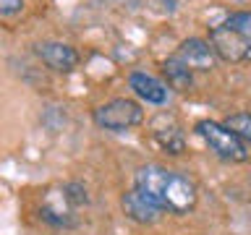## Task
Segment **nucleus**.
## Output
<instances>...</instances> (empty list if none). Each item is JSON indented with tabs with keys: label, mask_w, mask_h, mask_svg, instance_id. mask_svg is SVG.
<instances>
[{
	"label": "nucleus",
	"mask_w": 251,
	"mask_h": 235,
	"mask_svg": "<svg viewBox=\"0 0 251 235\" xmlns=\"http://www.w3.org/2000/svg\"><path fill=\"white\" fill-rule=\"evenodd\" d=\"M133 188L147 193L152 201H157L162 209L186 214L196 207V186L194 180L180 175L176 170H168L162 164H144L136 170Z\"/></svg>",
	"instance_id": "1"
},
{
	"label": "nucleus",
	"mask_w": 251,
	"mask_h": 235,
	"mask_svg": "<svg viewBox=\"0 0 251 235\" xmlns=\"http://www.w3.org/2000/svg\"><path fill=\"white\" fill-rule=\"evenodd\" d=\"M144 120V110L133 99H113L94 110V123L105 131H128Z\"/></svg>",
	"instance_id": "3"
},
{
	"label": "nucleus",
	"mask_w": 251,
	"mask_h": 235,
	"mask_svg": "<svg viewBox=\"0 0 251 235\" xmlns=\"http://www.w3.org/2000/svg\"><path fill=\"white\" fill-rule=\"evenodd\" d=\"M209 45L215 55L220 60H227V63H241V60H251V52L246 42L241 39V34L235 31L227 21L217 24V26H212L209 31Z\"/></svg>",
	"instance_id": "4"
},
{
	"label": "nucleus",
	"mask_w": 251,
	"mask_h": 235,
	"mask_svg": "<svg viewBox=\"0 0 251 235\" xmlns=\"http://www.w3.org/2000/svg\"><path fill=\"white\" fill-rule=\"evenodd\" d=\"M196 133L217 157H223L227 162H246L249 160V146L241 141L235 131H230L223 123L215 120H199L196 123Z\"/></svg>",
	"instance_id": "2"
},
{
	"label": "nucleus",
	"mask_w": 251,
	"mask_h": 235,
	"mask_svg": "<svg viewBox=\"0 0 251 235\" xmlns=\"http://www.w3.org/2000/svg\"><path fill=\"white\" fill-rule=\"evenodd\" d=\"M121 207H123V212L128 214L133 222H141V225H152V222H157L160 219V214H162V207L157 201H152L147 193H141L139 188H133V191H128L121 199Z\"/></svg>",
	"instance_id": "5"
},
{
	"label": "nucleus",
	"mask_w": 251,
	"mask_h": 235,
	"mask_svg": "<svg viewBox=\"0 0 251 235\" xmlns=\"http://www.w3.org/2000/svg\"><path fill=\"white\" fill-rule=\"evenodd\" d=\"M37 55L47 63V68L58 73H71L78 66V52L66 42H42L37 47Z\"/></svg>",
	"instance_id": "7"
},
{
	"label": "nucleus",
	"mask_w": 251,
	"mask_h": 235,
	"mask_svg": "<svg viewBox=\"0 0 251 235\" xmlns=\"http://www.w3.org/2000/svg\"><path fill=\"white\" fill-rule=\"evenodd\" d=\"M225 21L241 34V39L246 42L249 52H251V13H249V11H238V13H230Z\"/></svg>",
	"instance_id": "12"
},
{
	"label": "nucleus",
	"mask_w": 251,
	"mask_h": 235,
	"mask_svg": "<svg viewBox=\"0 0 251 235\" xmlns=\"http://www.w3.org/2000/svg\"><path fill=\"white\" fill-rule=\"evenodd\" d=\"M176 55H178V60L191 70H212L215 68V58H217L215 50H212V45L199 39V37L186 39V42L178 47Z\"/></svg>",
	"instance_id": "6"
},
{
	"label": "nucleus",
	"mask_w": 251,
	"mask_h": 235,
	"mask_svg": "<svg viewBox=\"0 0 251 235\" xmlns=\"http://www.w3.org/2000/svg\"><path fill=\"white\" fill-rule=\"evenodd\" d=\"M128 84H131V89L136 92V97H141L144 102H149V105H165V102H168V84H162L160 78L136 70V73L128 76Z\"/></svg>",
	"instance_id": "8"
},
{
	"label": "nucleus",
	"mask_w": 251,
	"mask_h": 235,
	"mask_svg": "<svg viewBox=\"0 0 251 235\" xmlns=\"http://www.w3.org/2000/svg\"><path fill=\"white\" fill-rule=\"evenodd\" d=\"M162 70H165V78H168V84L173 86V89H191V68H186L183 63L178 60V55H173V58H168L162 63Z\"/></svg>",
	"instance_id": "9"
},
{
	"label": "nucleus",
	"mask_w": 251,
	"mask_h": 235,
	"mask_svg": "<svg viewBox=\"0 0 251 235\" xmlns=\"http://www.w3.org/2000/svg\"><path fill=\"white\" fill-rule=\"evenodd\" d=\"M63 199H66L68 204H74V207H78V204H86V191L78 183H71V186H66Z\"/></svg>",
	"instance_id": "13"
},
{
	"label": "nucleus",
	"mask_w": 251,
	"mask_h": 235,
	"mask_svg": "<svg viewBox=\"0 0 251 235\" xmlns=\"http://www.w3.org/2000/svg\"><path fill=\"white\" fill-rule=\"evenodd\" d=\"M154 136H157V141H160L170 154H180V152H183V136H180L178 128H157Z\"/></svg>",
	"instance_id": "11"
},
{
	"label": "nucleus",
	"mask_w": 251,
	"mask_h": 235,
	"mask_svg": "<svg viewBox=\"0 0 251 235\" xmlns=\"http://www.w3.org/2000/svg\"><path fill=\"white\" fill-rule=\"evenodd\" d=\"M225 125H227L230 131L238 133L241 141L251 149V115H249V113H235V115H230V118L225 120Z\"/></svg>",
	"instance_id": "10"
},
{
	"label": "nucleus",
	"mask_w": 251,
	"mask_h": 235,
	"mask_svg": "<svg viewBox=\"0 0 251 235\" xmlns=\"http://www.w3.org/2000/svg\"><path fill=\"white\" fill-rule=\"evenodd\" d=\"M24 5V0H0V13H19Z\"/></svg>",
	"instance_id": "14"
}]
</instances>
